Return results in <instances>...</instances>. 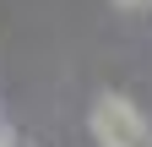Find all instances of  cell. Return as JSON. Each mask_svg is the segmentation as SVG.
<instances>
[{
  "label": "cell",
  "mask_w": 152,
  "mask_h": 147,
  "mask_svg": "<svg viewBox=\"0 0 152 147\" xmlns=\"http://www.w3.org/2000/svg\"><path fill=\"white\" fill-rule=\"evenodd\" d=\"M87 125H92V136H98V147H152V125H147V115H141L130 98H120V93L92 98Z\"/></svg>",
  "instance_id": "obj_1"
},
{
  "label": "cell",
  "mask_w": 152,
  "mask_h": 147,
  "mask_svg": "<svg viewBox=\"0 0 152 147\" xmlns=\"http://www.w3.org/2000/svg\"><path fill=\"white\" fill-rule=\"evenodd\" d=\"M114 6H125V11H141V6H152V0H114Z\"/></svg>",
  "instance_id": "obj_2"
},
{
  "label": "cell",
  "mask_w": 152,
  "mask_h": 147,
  "mask_svg": "<svg viewBox=\"0 0 152 147\" xmlns=\"http://www.w3.org/2000/svg\"><path fill=\"white\" fill-rule=\"evenodd\" d=\"M0 147H11V131H6V125H0Z\"/></svg>",
  "instance_id": "obj_3"
}]
</instances>
